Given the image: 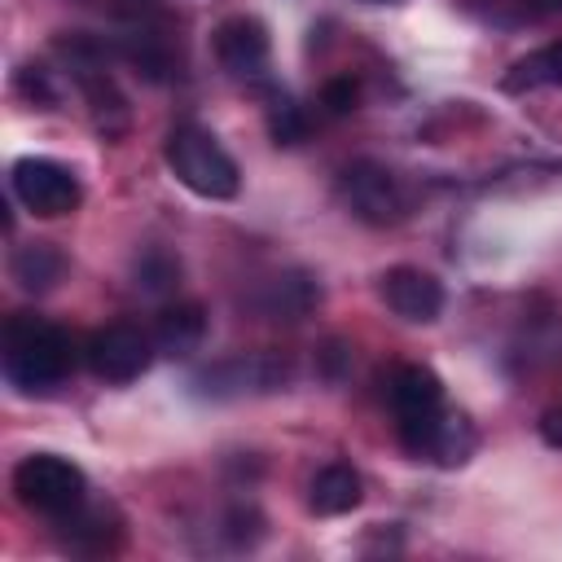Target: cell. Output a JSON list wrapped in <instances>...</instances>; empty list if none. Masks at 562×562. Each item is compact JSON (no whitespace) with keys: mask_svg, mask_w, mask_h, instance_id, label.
<instances>
[{"mask_svg":"<svg viewBox=\"0 0 562 562\" xmlns=\"http://www.w3.org/2000/svg\"><path fill=\"white\" fill-rule=\"evenodd\" d=\"M70 364H75V356H70L66 329H57L31 312L9 316V325H4V378L18 391L44 395L70 373Z\"/></svg>","mask_w":562,"mask_h":562,"instance_id":"1","label":"cell"},{"mask_svg":"<svg viewBox=\"0 0 562 562\" xmlns=\"http://www.w3.org/2000/svg\"><path fill=\"white\" fill-rule=\"evenodd\" d=\"M162 158H167L171 176L198 198L224 202V198H237V189H241V171H237L233 154L198 123L171 127L167 145H162Z\"/></svg>","mask_w":562,"mask_h":562,"instance_id":"2","label":"cell"},{"mask_svg":"<svg viewBox=\"0 0 562 562\" xmlns=\"http://www.w3.org/2000/svg\"><path fill=\"white\" fill-rule=\"evenodd\" d=\"M83 492H88L83 470L57 452H31L13 465V496L35 514L66 518L83 505Z\"/></svg>","mask_w":562,"mask_h":562,"instance_id":"3","label":"cell"},{"mask_svg":"<svg viewBox=\"0 0 562 562\" xmlns=\"http://www.w3.org/2000/svg\"><path fill=\"white\" fill-rule=\"evenodd\" d=\"M9 184H13V198H18L31 215H40V220L70 215V211L79 206V198H83V189H79V180H75L70 167H61V162H53V158H35V154L13 162Z\"/></svg>","mask_w":562,"mask_h":562,"instance_id":"4","label":"cell"},{"mask_svg":"<svg viewBox=\"0 0 562 562\" xmlns=\"http://www.w3.org/2000/svg\"><path fill=\"white\" fill-rule=\"evenodd\" d=\"M338 193H342V202L364 224H395L400 211H404V198L395 189V176L382 162H369V158H356L351 167H342Z\"/></svg>","mask_w":562,"mask_h":562,"instance_id":"5","label":"cell"},{"mask_svg":"<svg viewBox=\"0 0 562 562\" xmlns=\"http://www.w3.org/2000/svg\"><path fill=\"white\" fill-rule=\"evenodd\" d=\"M154 360V338L136 325H105L88 338V369L105 382H136Z\"/></svg>","mask_w":562,"mask_h":562,"instance_id":"6","label":"cell"},{"mask_svg":"<svg viewBox=\"0 0 562 562\" xmlns=\"http://www.w3.org/2000/svg\"><path fill=\"white\" fill-rule=\"evenodd\" d=\"M211 48H215V61L233 75V79H259L263 66H268V26L250 13H233L224 18L215 31H211Z\"/></svg>","mask_w":562,"mask_h":562,"instance_id":"7","label":"cell"},{"mask_svg":"<svg viewBox=\"0 0 562 562\" xmlns=\"http://www.w3.org/2000/svg\"><path fill=\"white\" fill-rule=\"evenodd\" d=\"M378 294L382 303L408 321V325H430L439 312H443V285L426 272V268H413V263H395L382 272L378 281Z\"/></svg>","mask_w":562,"mask_h":562,"instance_id":"8","label":"cell"},{"mask_svg":"<svg viewBox=\"0 0 562 562\" xmlns=\"http://www.w3.org/2000/svg\"><path fill=\"white\" fill-rule=\"evenodd\" d=\"M360 474L347 465V461H329L312 474L307 483V509L321 514V518H338V514H351L360 505Z\"/></svg>","mask_w":562,"mask_h":562,"instance_id":"9","label":"cell"},{"mask_svg":"<svg viewBox=\"0 0 562 562\" xmlns=\"http://www.w3.org/2000/svg\"><path fill=\"white\" fill-rule=\"evenodd\" d=\"M391 408L395 417H426L443 408V382L426 364H400L391 373Z\"/></svg>","mask_w":562,"mask_h":562,"instance_id":"10","label":"cell"},{"mask_svg":"<svg viewBox=\"0 0 562 562\" xmlns=\"http://www.w3.org/2000/svg\"><path fill=\"white\" fill-rule=\"evenodd\" d=\"M66 272V255L53 246V241H31V246H18L13 259H9V277L26 290V294H44L61 281Z\"/></svg>","mask_w":562,"mask_h":562,"instance_id":"11","label":"cell"},{"mask_svg":"<svg viewBox=\"0 0 562 562\" xmlns=\"http://www.w3.org/2000/svg\"><path fill=\"white\" fill-rule=\"evenodd\" d=\"M202 334H206L202 303H171V307H162V316L154 325V347L162 356H189V351H198Z\"/></svg>","mask_w":562,"mask_h":562,"instance_id":"12","label":"cell"},{"mask_svg":"<svg viewBox=\"0 0 562 562\" xmlns=\"http://www.w3.org/2000/svg\"><path fill=\"white\" fill-rule=\"evenodd\" d=\"M470 452H474V426H470L461 413L439 408L435 422H430V430H426L422 457H430V461H439V465H461Z\"/></svg>","mask_w":562,"mask_h":562,"instance_id":"13","label":"cell"},{"mask_svg":"<svg viewBox=\"0 0 562 562\" xmlns=\"http://www.w3.org/2000/svg\"><path fill=\"white\" fill-rule=\"evenodd\" d=\"M505 92H531V88H562V40L544 44L527 57H518L505 75H501Z\"/></svg>","mask_w":562,"mask_h":562,"instance_id":"14","label":"cell"},{"mask_svg":"<svg viewBox=\"0 0 562 562\" xmlns=\"http://www.w3.org/2000/svg\"><path fill=\"white\" fill-rule=\"evenodd\" d=\"M263 123H268V136L277 145H299L307 136V123H303V110L285 97V92H268V105H263Z\"/></svg>","mask_w":562,"mask_h":562,"instance_id":"15","label":"cell"},{"mask_svg":"<svg viewBox=\"0 0 562 562\" xmlns=\"http://www.w3.org/2000/svg\"><path fill=\"white\" fill-rule=\"evenodd\" d=\"M180 281V263L167 255V250H145L136 259V285L145 294H167L171 285Z\"/></svg>","mask_w":562,"mask_h":562,"instance_id":"16","label":"cell"},{"mask_svg":"<svg viewBox=\"0 0 562 562\" xmlns=\"http://www.w3.org/2000/svg\"><path fill=\"white\" fill-rule=\"evenodd\" d=\"M321 299V290L307 281V277H281L277 285H272V312H281V316H303L312 303Z\"/></svg>","mask_w":562,"mask_h":562,"instance_id":"17","label":"cell"},{"mask_svg":"<svg viewBox=\"0 0 562 562\" xmlns=\"http://www.w3.org/2000/svg\"><path fill=\"white\" fill-rule=\"evenodd\" d=\"M356 101H360V83H356L351 75H338V79H329V83L321 88V105H325L329 114H351Z\"/></svg>","mask_w":562,"mask_h":562,"instance_id":"18","label":"cell"},{"mask_svg":"<svg viewBox=\"0 0 562 562\" xmlns=\"http://www.w3.org/2000/svg\"><path fill=\"white\" fill-rule=\"evenodd\" d=\"M18 88H22V92H26V97H31L40 110H48V105L57 101V92L48 88V75H44L40 66H26V70L18 75Z\"/></svg>","mask_w":562,"mask_h":562,"instance_id":"19","label":"cell"},{"mask_svg":"<svg viewBox=\"0 0 562 562\" xmlns=\"http://www.w3.org/2000/svg\"><path fill=\"white\" fill-rule=\"evenodd\" d=\"M540 439L549 448H562V408H544L540 413Z\"/></svg>","mask_w":562,"mask_h":562,"instance_id":"20","label":"cell"},{"mask_svg":"<svg viewBox=\"0 0 562 562\" xmlns=\"http://www.w3.org/2000/svg\"><path fill=\"white\" fill-rule=\"evenodd\" d=\"M540 9H549V13H562V0H536Z\"/></svg>","mask_w":562,"mask_h":562,"instance_id":"21","label":"cell"},{"mask_svg":"<svg viewBox=\"0 0 562 562\" xmlns=\"http://www.w3.org/2000/svg\"><path fill=\"white\" fill-rule=\"evenodd\" d=\"M378 4H391V0H378Z\"/></svg>","mask_w":562,"mask_h":562,"instance_id":"22","label":"cell"}]
</instances>
